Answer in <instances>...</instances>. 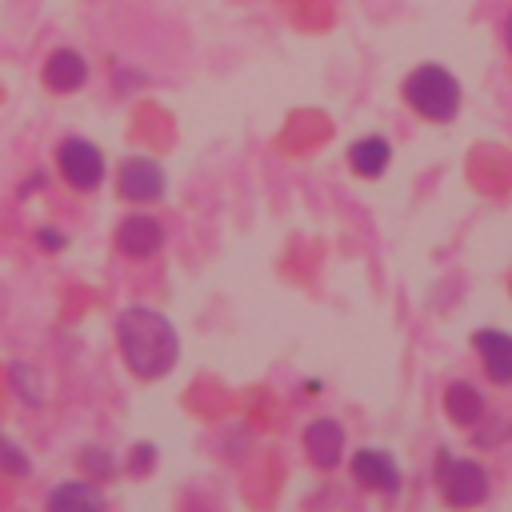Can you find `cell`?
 <instances>
[{"label":"cell","instance_id":"18","mask_svg":"<svg viewBox=\"0 0 512 512\" xmlns=\"http://www.w3.org/2000/svg\"><path fill=\"white\" fill-rule=\"evenodd\" d=\"M36 244H40V248H48V252H60V248L68 244V236H64V232H56V228H40V232H36Z\"/></svg>","mask_w":512,"mask_h":512},{"label":"cell","instance_id":"12","mask_svg":"<svg viewBox=\"0 0 512 512\" xmlns=\"http://www.w3.org/2000/svg\"><path fill=\"white\" fill-rule=\"evenodd\" d=\"M388 160H392V144H388L384 136H364V140H356V144L348 148L352 172H360V176H368V180L384 176V172H388Z\"/></svg>","mask_w":512,"mask_h":512},{"label":"cell","instance_id":"3","mask_svg":"<svg viewBox=\"0 0 512 512\" xmlns=\"http://www.w3.org/2000/svg\"><path fill=\"white\" fill-rule=\"evenodd\" d=\"M436 480H440V496L452 508H476L488 496V472L476 460H452L448 452L436 456Z\"/></svg>","mask_w":512,"mask_h":512},{"label":"cell","instance_id":"9","mask_svg":"<svg viewBox=\"0 0 512 512\" xmlns=\"http://www.w3.org/2000/svg\"><path fill=\"white\" fill-rule=\"evenodd\" d=\"M304 448H308V460L316 468H336L344 460V428L336 420H312L304 428Z\"/></svg>","mask_w":512,"mask_h":512},{"label":"cell","instance_id":"11","mask_svg":"<svg viewBox=\"0 0 512 512\" xmlns=\"http://www.w3.org/2000/svg\"><path fill=\"white\" fill-rule=\"evenodd\" d=\"M44 512H104V496L88 480H64L48 492Z\"/></svg>","mask_w":512,"mask_h":512},{"label":"cell","instance_id":"6","mask_svg":"<svg viewBox=\"0 0 512 512\" xmlns=\"http://www.w3.org/2000/svg\"><path fill=\"white\" fill-rule=\"evenodd\" d=\"M40 80H44V88H52L60 96L84 88L88 84V60H84V52H76V48H52L44 56Z\"/></svg>","mask_w":512,"mask_h":512},{"label":"cell","instance_id":"13","mask_svg":"<svg viewBox=\"0 0 512 512\" xmlns=\"http://www.w3.org/2000/svg\"><path fill=\"white\" fill-rule=\"evenodd\" d=\"M444 412H448L456 424H476V420H484V396H480L472 384L456 380V384H448V392H444Z\"/></svg>","mask_w":512,"mask_h":512},{"label":"cell","instance_id":"15","mask_svg":"<svg viewBox=\"0 0 512 512\" xmlns=\"http://www.w3.org/2000/svg\"><path fill=\"white\" fill-rule=\"evenodd\" d=\"M80 464H84V468H88V472H92L96 480H104V476H112V468H116V464H112V456H108L104 448H84V456H80Z\"/></svg>","mask_w":512,"mask_h":512},{"label":"cell","instance_id":"10","mask_svg":"<svg viewBox=\"0 0 512 512\" xmlns=\"http://www.w3.org/2000/svg\"><path fill=\"white\" fill-rule=\"evenodd\" d=\"M480 360H484V372L492 384H512V336L508 332H496V328H480L472 336Z\"/></svg>","mask_w":512,"mask_h":512},{"label":"cell","instance_id":"2","mask_svg":"<svg viewBox=\"0 0 512 512\" xmlns=\"http://www.w3.org/2000/svg\"><path fill=\"white\" fill-rule=\"evenodd\" d=\"M404 100L416 116L444 124L460 112V80L440 64H420L404 76Z\"/></svg>","mask_w":512,"mask_h":512},{"label":"cell","instance_id":"4","mask_svg":"<svg viewBox=\"0 0 512 512\" xmlns=\"http://www.w3.org/2000/svg\"><path fill=\"white\" fill-rule=\"evenodd\" d=\"M56 168H60V176L68 180V188H76V192H96V188L104 184V176H108L104 152H100L92 140H84V136L60 140V148H56Z\"/></svg>","mask_w":512,"mask_h":512},{"label":"cell","instance_id":"14","mask_svg":"<svg viewBox=\"0 0 512 512\" xmlns=\"http://www.w3.org/2000/svg\"><path fill=\"white\" fill-rule=\"evenodd\" d=\"M0 472H8V476H28V472H32V460H28L24 448L12 444L8 436H0Z\"/></svg>","mask_w":512,"mask_h":512},{"label":"cell","instance_id":"19","mask_svg":"<svg viewBox=\"0 0 512 512\" xmlns=\"http://www.w3.org/2000/svg\"><path fill=\"white\" fill-rule=\"evenodd\" d=\"M504 44H508V52H512V8H508V16H504Z\"/></svg>","mask_w":512,"mask_h":512},{"label":"cell","instance_id":"17","mask_svg":"<svg viewBox=\"0 0 512 512\" xmlns=\"http://www.w3.org/2000/svg\"><path fill=\"white\" fill-rule=\"evenodd\" d=\"M152 460H156V448H152V444H136L128 472H148V468H152Z\"/></svg>","mask_w":512,"mask_h":512},{"label":"cell","instance_id":"5","mask_svg":"<svg viewBox=\"0 0 512 512\" xmlns=\"http://www.w3.org/2000/svg\"><path fill=\"white\" fill-rule=\"evenodd\" d=\"M164 168L152 160V156H128L116 172V188L124 200H136V204H148V200H160L164 196Z\"/></svg>","mask_w":512,"mask_h":512},{"label":"cell","instance_id":"1","mask_svg":"<svg viewBox=\"0 0 512 512\" xmlns=\"http://www.w3.org/2000/svg\"><path fill=\"white\" fill-rule=\"evenodd\" d=\"M116 344H120L128 372L140 380H156V376L172 372V364L180 356V336H176L172 320L144 304H132L116 316Z\"/></svg>","mask_w":512,"mask_h":512},{"label":"cell","instance_id":"7","mask_svg":"<svg viewBox=\"0 0 512 512\" xmlns=\"http://www.w3.org/2000/svg\"><path fill=\"white\" fill-rule=\"evenodd\" d=\"M352 476H356L364 488H372V492H384V496H396V492H400V468H396V460H392L388 452H380V448H360V452H352Z\"/></svg>","mask_w":512,"mask_h":512},{"label":"cell","instance_id":"16","mask_svg":"<svg viewBox=\"0 0 512 512\" xmlns=\"http://www.w3.org/2000/svg\"><path fill=\"white\" fill-rule=\"evenodd\" d=\"M12 380H16V388L24 392L28 404H40V400H44V396L36 392V372H32L28 364H12Z\"/></svg>","mask_w":512,"mask_h":512},{"label":"cell","instance_id":"8","mask_svg":"<svg viewBox=\"0 0 512 512\" xmlns=\"http://www.w3.org/2000/svg\"><path fill=\"white\" fill-rule=\"evenodd\" d=\"M160 244H164V228L152 216H124L116 228V248L128 260H148L160 252Z\"/></svg>","mask_w":512,"mask_h":512}]
</instances>
